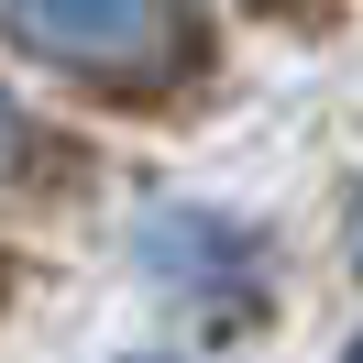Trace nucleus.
<instances>
[{
    "mask_svg": "<svg viewBox=\"0 0 363 363\" xmlns=\"http://www.w3.org/2000/svg\"><path fill=\"white\" fill-rule=\"evenodd\" d=\"M0 23H23L33 45H111L121 23H143V0H0Z\"/></svg>",
    "mask_w": 363,
    "mask_h": 363,
    "instance_id": "nucleus-1",
    "label": "nucleus"
},
{
    "mask_svg": "<svg viewBox=\"0 0 363 363\" xmlns=\"http://www.w3.org/2000/svg\"><path fill=\"white\" fill-rule=\"evenodd\" d=\"M352 363H363V352H352Z\"/></svg>",
    "mask_w": 363,
    "mask_h": 363,
    "instance_id": "nucleus-2",
    "label": "nucleus"
}]
</instances>
